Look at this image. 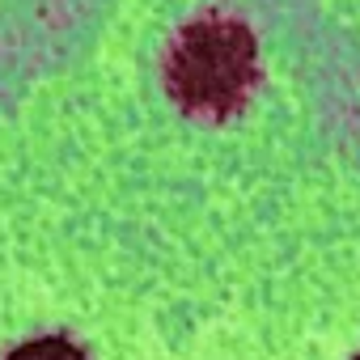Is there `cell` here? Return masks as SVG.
Instances as JSON below:
<instances>
[{
    "label": "cell",
    "mask_w": 360,
    "mask_h": 360,
    "mask_svg": "<svg viewBox=\"0 0 360 360\" xmlns=\"http://www.w3.org/2000/svg\"><path fill=\"white\" fill-rule=\"evenodd\" d=\"M5 360H85L77 343L60 339V335H47V339H30L22 347H13Z\"/></svg>",
    "instance_id": "2"
},
{
    "label": "cell",
    "mask_w": 360,
    "mask_h": 360,
    "mask_svg": "<svg viewBox=\"0 0 360 360\" xmlns=\"http://www.w3.org/2000/svg\"><path fill=\"white\" fill-rule=\"evenodd\" d=\"M255 77V39L238 22H195L169 51V94L200 115H229L242 106Z\"/></svg>",
    "instance_id": "1"
}]
</instances>
